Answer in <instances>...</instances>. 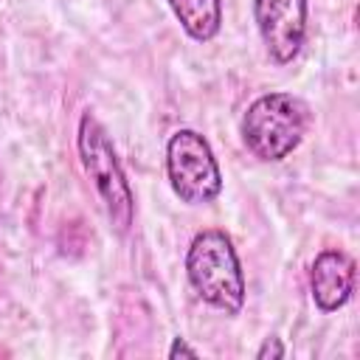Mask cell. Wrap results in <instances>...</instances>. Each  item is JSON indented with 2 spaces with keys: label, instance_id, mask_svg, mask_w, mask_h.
Listing matches in <instances>:
<instances>
[{
  "label": "cell",
  "instance_id": "1",
  "mask_svg": "<svg viewBox=\"0 0 360 360\" xmlns=\"http://www.w3.org/2000/svg\"><path fill=\"white\" fill-rule=\"evenodd\" d=\"M186 276L197 298L225 315H239L245 307V270L231 236L219 228L194 233L186 253Z\"/></svg>",
  "mask_w": 360,
  "mask_h": 360
},
{
  "label": "cell",
  "instance_id": "2",
  "mask_svg": "<svg viewBox=\"0 0 360 360\" xmlns=\"http://www.w3.org/2000/svg\"><path fill=\"white\" fill-rule=\"evenodd\" d=\"M309 127V107L284 90H270L253 98L242 115V141L248 152L264 163L290 158Z\"/></svg>",
  "mask_w": 360,
  "mask_h": 360
},
{
  "label": "cell",
  "instance_id": "3",
  "mask_svg": "<svg viewBox=\"0 0 360 360\" xmlns=\"http://www.w3.org/2000/svg\"><path fill=\"white\" fill-rule=\"evenodd\" d=\"M76 149H79V160L84 166V174L96 186V194L104 205V214H107L112 231L127 233L132 219H135V194H132V186L121 169V160H118L115 146L110 141V132L104 129V124L90 110H84L79 118Z\"/></svg>",
  "mask_w": 360,
  "mask_h": 360
},
{
  "label": "cell",
  "instance_id": "4",
  "mask_svg": "<svg viewBox=\"0 0 360 360\" xmlns=\"http://www.w3.org/2000/svg\"><path fill=\"white\" fill-rule=\"evenodd\" d=\"M166 177L186 205H208L222 191V172L211 143L197 129H177L166 143Z\"/></svg>",
  "mask_w": 360,
  "mask_h": 360
},
{
  "label": "cell",
  "instance_id": "5",
  "mask_svg": "<svg viewBox=\"0 0 360 360\" xmlns=\"http://www.w3.org/2000/svg\"><path fill=\"white\" fill-rule=\"evenodd\" d=\"M309 0H253V20L267 56L276 65H290L307 39Z\"/></svg>",
  "mask_w": 360,
  "mask_h": 360
},
{
  "label": "cell",
  "instance_id": "6",
  "mask_svg": "<svg viewBox=\"0 0 360 360\" xmlns=\"http://www.w3.org/2000/svg\"><path fill=\"white\" fill-rule=\"evenodd\" d=\"M357 281L354 259L340 248H326L309 267V292L321 312H338L349 304Z\"/></svg>",
  "mask_w": 360,
  "mask_h": 360
},
{
  "label": "cell",
  "instance_id": "7",
  "mask_svg": "<svg viewBox=\"0 0 360 360\" xmlns=\"http://www.w3.org/2000/svg\"><path fill=\"white\" fill-rule=\"evenodd\" d=\"M180 28L194 42H211L222 28V0H166Z\"/></svg>",
  "mask_w": 360,
  "mask_h": 360
},
{
  "label": "cell",
  "instance_id": "8",
  "mask_svg": "<svg viewBox=\"0 0 360 360\" xmlns=\"http://www.w3.org/2000/svg\"><path fill=\"white\" fill-rule=\"evenodd\" d=\"M287 354L281 338H264V343L256 349V360H281Z\"/></svg>",
  "mask_w": 360,
  "mask_h": 360
},
{
  "label": "cell",
  "instance_id": "9",
  "mask_svg": "<svg viewBox=\"0 0 360 360\" xmlns=\"http://www.w3.org/2000/svg\"><path fill=\"white\" fill-rule=\"evenodd\" d=\"M166 354H169L172 360H177V357H191V360H194V357H200V352H197L194 346H188V343H186V338H174Z\"/></svg>",
  "mask_w": 360,
  "mask_h": 360
}]
</instances>
